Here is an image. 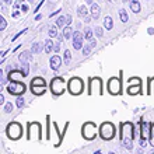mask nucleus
Masks as SVG:
<instances>
[{
    "mask_svg": "<svg viewBox=\"0 0 154 154\" xmlns=\"http://www.w3.org/2000/svg\"><path fill=\"white\" fill-rule=\"evenodd\" d=\"M31 91L35 95H42L46 91V85H31Z\"/></svg>",
    "mask_w": 154,
    "mask_h": 154,
    "instance_id": "nucleus-14",
    "label": "nucleus"
},
{
    "mask_svg": "<svg viewBox=\"0 0 154 154\" xmlns=\"http://www.w3.org/2000/svg\"><path fill=\"white\" fill-rule=\"evenodd\" d=\"M27 2H29V3H34V2H35V0H27Z\"/></svg>",
    "mask_w": 154,
    "mask_h": 154,
    "instance_id": "nucleus-48",
    "label": "nucleus"
},
{
    "mask_svg": "<svg viewBox=\"0 0 154 154\" xmlns=\"http://www.w3.org/2000/svg\"><path fill=\"white\" fill-rule=\"evenodd\" d=\"M108 91H109L112 95L121 94V79H118V77L109 79V80H108Z\"/></svg>",
    "mask_w": 154,
    "mask_h": 154,
    "instance_id": "nucleus-9",
    "label": "nucleus"
},
{
    "mask_svg": "<svg viewBox=\"0 0 154 154\" xmlns=\"http://www.w3.org/2000/svg\"><path fill=\"white\" fill-rule=\"evenodd\" d=\"M60 44H62V37H57V41H56V44H55V49H53L56 53L60 51Z\"/></svg>",
    "mask_w": 154,
    "mask_h": 154,
    "instance_id": "nucleus-31",
    "label": "nucleus"
},
{
    "mask_svg": "<svg viewBox=\"0 0 154 154\" xmlns=\"http://www.w3.org/2000/svg\"><path fill=\"white\" fill-rule=\"evenodd\" d=\"M7 91L11 95H21V94L25 93V85L17 80H10L7 85Z\"/></svg>",
    "mask_w": 154,
    "mask_h": 154,
    "instance_id": "nucleus-6",
    "label": "nucleus"
},
{
    "mask_svg": "<svg viewBox=\"0 0 154 154\" xmlns=\"http://www.w3.org/2000/svg\"><path fill=\"white\" fill-rule=\"evenodd\" d=\"M57 25L56 27H49V31H48V34H49V37L51 38H55V37H57Z\"/></svg>",
    "mask_w": 154,
    "mask_h": 154,
    "instance_id": "nucleus-28",
    "label": "nucleus"
},
{
    "mask_svg": "<svg viewBox=\"0 0 154 154\" xmlns=\"http://www.w3.org/2000/svg\"><path fill=\"white\" fill-rule=\"evenodd\" d=\"M83 80L79 79V77H72L67 83V90L70 91V94L73 95H80L83 93Z\"/></svg>",
    "mask_w": 154,
    "mask_h": 154,
    "instance_id": "nucleus-2",
    "label": "nucleus"
},
{
    "mask_svg": "<svg viewBox=\"0 0 154 154\" xmlns=\"http://www.w3.org/2000/svg\"><path fill=\"white\" fill-rule=\"evenodd\" d=\"M3 2H4V3H7V4H11L13 0H3Z\"/></svg>",
    "mask_w": 154,
    "mask_h": 154,
    "instance_id": "nucleus-46",
    "label": "nucleus"
},
{
    "mask_svg": "<svg viewBox=\"0 0 154 154\" xmlns=\"http://www.w3.org/2000/svg\"><path fill=\"white\" fill-rule=\"evenodd\" d=\"M70 23H72V16H70V14H67V16H66V24L69 25Z\"/></svg>",
    "mask_w": 154,
    "mask_h": 154,
    "instance_id": "nucleus-42",
    "label": "nucleus"
},
{
    "mask_svg": "<svg viewBox=\"0 0 154 154\" xmlns=\"http://www.w3.org/2000/svg\"><path fill=\"white\" fill-rule=\"evenodd\" d=\"M95 34H97V37H102V35H104V31H102L101 27H97V28H95Z\"/></svg>",
    "mask_w": 154,
    "mask_h": 154,
    "instance_id": "nucleus-37",
    "label": "nucleus"
},
{
    "mask_svg": "<svg viewBox=\"0 0 154 154\" xmlns=\"http://www.w3.org/2000/svg\"><path fill=\"white\" fill-rule=\"evenodd\" d=\"M11 111H13V104L11 102H7V104L4 105V112H6V114H10Z\"/></svg>",
    "mask_w": 154,
    "mask_h": 154,
    "instance_id": "nucleus-33",
    "label": "nucleus"
},
{
    "mask_svg": "<svg viewBox=\"0 0 154 154\" xmlns=\"http://www.w3.org/2000/svg\"><path fill=\"white\" fill-rule=\"evenodd\" d=\"M23 105H24V100H23V98H17V106H18V108H23Z\"/></svg>",
    "mask_w": 154,
    "mask_h": 154,
    "instance_id": "nucleus-38",
    "label": "nucleus"
},
{
    "mask_svg": "<svg viewBox=\"0 0 154 154\" xmlns=\"http://www.w3.org/2000/svg\"><path fill=\"white\" fill-rule=\"evenodd\" d=\"M119 17H121V21H122V23H126V21L129 20L128 13H126L125 8H121V10H119Z\"/></svg>",
    "mask_w": 154,
    "mask_h": 154,
    "instance_id": "nucleus-26",
    "label": "nucleus"
},
{
    "mask_svg": "<svg viewBox=\"0 0 154 154\" xmlns=\"http://www.w3.org/2000/svg\"><path fill=\"white\" fill-rule=\"evenodd\" d=\"M20 77H24L23 72H10V74H8V79H10V80H18Z\"/></svg>",
    "mask_w": 154,
    "mask_h": 154,
    "instance_id": "nucleus-20",
    "label": "nucleus"
},
{
    "mask_svg": "<svg viewBox=\"0 0 154 154\" xmlns=\"http://www.w3.org/2000/svg\"><path fill=\"white\" fill-rule=\"evenodd\" d=\"M123 2H130V0H123Z\"/></svg>",
    "mask_w": 154,
    "mask_h": 154,
    "instance_id": "nucleus-49",
    "label": "nucleus"
},
{
    "mask_svg": "<svg viewBox=\"0 0 154 154\" xmlns=\"http://www.w3.org/2000/svg\"><path fill=\"white\" fill-rule=\"evenodd\" d=\"M32 59V51H24V52L20 53V60L23 63H27Z\"/></svg>",
    "mask_w": 154,
    "mask_h": 154,
    "instance_id": "nucleus-13",
    "label": "nucleus"
},
{
    "mask_svg": "<svg viewBox=\"0 0 154 154\" xmlns=\"http://www.w3.org/2000/svg\"><path fill=\"white\" fill-rule=\"evenodd\" d=\"M21 72H23V74H24V77L28 76V72H29V67L27 63H23V67H21Z\"/></svg>",
    "mask_w": 154,
    "mask_h": 154,
    "instance_id": "nucleus-32",
    "label": "nucleus"
},
{
    "mask_svg": "<svg viewBox=\"0 0 154 154\" xmlns=\"http://www.w3.org/2000/svg\"><path fill=\"white\" fill-rule=\"evenodd\" d=\"M51 90H52L53 95H62L66 90V83L62 77H55L51 83Z\"/></svg>",
    "mask_w": 154,
    "mask_h": 154,
    "instance_id": "nucleus-5",
    "label": "nucleus"
},
{
    "mask_svg": "<svg viewBox=\"0 0 154 154\" xmlns=\"http://www.w3.org/2000/svg\"><path fill=\"white\" fill-rule=\"evenodd\" d=\"M87 13H88V8L85 7V6H80V7L77 8V14L80 17H85L87 16Z\"/></svg>",
    "mask_w": 154,
    "mask_h": 154,
    "instance_id": "nucleus-25",
    "label": "nucleus"
},
{
    "mask_svg": "<svg viewBox=\"0 0 154 154\" xmlns=\"http://www.w3.org/2000/svg\"><path fill=\"white\" fill-rule=\"evenodd\" d=\"M95 45H97V41H95V39H93V38H91V39H90V46H91V48H94Z\"/></svg>",
    "mask_w": 154,
    "mask_h": 154,
    "instance_id": "nucleus-41",
    "label": "nucleus"
},
{
    "mask_svg": "<svg viewBox=\"0 0 154 154\" xmlns=\"http://www.w3.org/2000/svg\"><path fill=\"white\" fill-rule=\"evenodd\" d=\"M44 2H45V0H42V2H41V3L37 6V8H34V11H35V13H38V11H39V8L42 7V4H44Z\"/></svg>",
    "mask_w": 154,
    "mask_h": 154,
    "instance_id": "nucleus-40",
    "label": "nucleus"
},
{
    "mask_svg": "<svg viewBox=\"0 0 154 154\" xmlns=\"http://www.w3.org/2000/svg\"><path fill=\"white\" fill-rule=\"evenodd\" d=\"M85 2H87V3H88V4H93V2H94V0H85Z\"/></svg>",
    "mask_w": 154,
    "mask_h": 154,
    "instance_id": "nucleus-47",
    "label": "nucleus"
},
{
    "mask_svg": "<svg viewBox=\"0 0 154 154\" xmlns=\"http://www.w3.org/2000/svg\"><path fill=\"white\" fill-rule=\"evenodd\" d=\"M128 93L130 94V95H134V94H139L140 93V84H137L136 87L134 85H132L130 84L129 85V88H128Z\"/></svg>",
    "mask_w": 154,
    "mask_h": 154,
    "instance_id": "nucleus-19",
    "label": "nucleus"
},
{
    "mask_svg": "<svg viewBox=\"0 0 154 154\" xmlns=\"http://www.w3.org/2000/svg\"><path fill=\"white\" fill-rule=\"evenodd\" d=\"M73 46L76 51L83 48V35H81L79 31H76V32L73 34Z\"/></svg>",
    "mask_w": 154,
    "mask_h": 154,
    "instance_id": "nucleus-11",
    "label": "nucleus"
},
{
    "mask_svg": "<svg viewBox=\"0 0 154 154\" xmlns=\"http://www.w3.org/2000/svg\"><path fill=\"white\" fill-rule=\"evenodd\" d=\"M104 27H105L106 29H112V27H114V21H112L111 17H105V20H104Z\"/></svg>",
    "mask_w": 154,
    "mask_h": 154,
    "instance_id": "nucleus-22",
    "label": "nucleus"
},
{
    "mask_svg": "<svg viewBox=\"0 0 154 154\" xmlns=\"http://www.w3.org/2000/svg\"><path fill=\"white\" fill-rule=\"evenodd\" d=\"M149 123L147 122L143 121L142 122V139H140V144H142V147L146 146V142L149 140V137H150V130H149Z\"/></svg>",
    "mask_w": 154,
    "mask_h": 154,
    "instance_id": "nucleus-10",
    "label": "nucleus"
},
{
    "mask_svg": "<svg viewBox=\"0 0 154 154\" xmlns=\"http://www.w3.org/2000/svg\"><path fill=\"white\" fill-rule=\"evenodd\" d=\"M65 24H66V16L65 17H59V18L56 20V25L59 27V28H60V27H63Z\"/></svg>",
    "mask_w": 154,
    "mask_h": 154,
    "instance_id": "nucleus-29",
    "label": "nucleus"
},
{
    "mask_svg": "<svg viewBox=\"0 0 154 154\" xmlns=\"http://www.w3.org/2000/svg\"><path fill=\"white\" fill-rule=\"evenodd\" d=\"M44 49H45V53H51L55 49V44H53L52 39H46L44 44Z\"/></svg>",
    "mask_w": 154,
    "mask_h": 154,
    "instance_id": "nucleus-16",
    "label": "nucleus"
},
{
    "mask_svg": "<svg viewBox=\"0 0 154 154\" xmlns=\"http://www.w3.org/2000/svg\"><path fill=\"white\" fill-rule=\"evenodd\" d=\"M88 94H98L101 95L102 94V80L100 77H93L90 80V87H88Z\"/></svg>",
    "mask_w": 154,
    "mask_h": 154,
    "instance_id": "nucleus-7",
    "label": "nucleus"
},
{
    "mask_svg": "<svg viewBox=\"0 0 154 154\" xmlns=\"http://www.w3.org/2000/svg\"><path fill=\"white\" fill-rule=\"evenodd\" d=\"M18 16H20V13L17 11V10H14V11H13V17H14V18H17Z\"/></svg>",
    "mask_w": 154,
    "mask_h": 154,
    "instance_id": "nucleus-44",
    "label": "nucleus"
},
{
    "mask_svg": "<svg viewBox=\"0 0 154 154\" xmlns=\"http://www.w3.org/2000/svg\"><path fill=\"white\" fill-rule=\"evenodd\" d=\"M84 38H85V39H88V41L93 38V31H91L90 28H85L84 29Z\"/></svg>",
    "mask_w": 154,
    "mask_h": 154,
    "instance_id": "nucleus-30",
    "label": "nucleus"
},
{
    "mask_svg": "<svg viewBox=\"0 0 154 154\" xmlns=\"http://www.w3.org/2000/svg\"><path fill=\"white\" fill-rule=\"evenodd\" d=\"M20 10H21V11H23V13H27V11H28V6H27V4H25V3H23V2H21Z\"/></svg>",
    "mask_w": 154,
    "mask_h": 154,
    "instance_id": "nucleus-36",
    "label": "nucleus"
},
{
    "mask_svg": "<svg viewBox=\"0 0 154 154\" xmlns=\"http://www.w3.org/2000/svg\"><path fill=\"white\" fill-rule=\"evenodd\" d=\"M100 136L104 140H111L115 136V126L111 122H104L100 128Z\"/></svg>",
    "mask_w": 154,
    "mask_h": 154,
    "instance_id": "nucleus-4",
    "label": "nucleus"
},
{
    "mask_svg": "<svg viewBox=\"0 0 154 154\" xmlns=\"http://www.w3.org/2000/svg\"><path fill=\"white\" fill-rule=\"evenodd\" d=\"M0 104H4V97L3 95H0Z\"/></svg>",
    "mask_w": 154,
    "mask_h": 154,
    "instance_id": "nucleus-45",
    "label": "nucleus"
},
{
    "mask_svg": "<svg viewBox=\"0 0 154 154\" xmlns=\"http://www.w3.org/2000/svg\"><path fill=\"white\" fill-rule=\"evenodd\" d=\"M72 35H73V29L70 28L69 25H67V27H65V29H63V37H65L66 39H70V38H72Z\"/></svg>",
    "mask_w": 154,
    "mask_h": 154,
    "instance_id": "nucleus-21",
    "label": "nucleus"
},
{
    "mask_svg": "<svg viewBox=\"0 0 154 154\" xmlns=\"http://www.w3.org/2000/svg\"><path fill=\"white\" fill-rule=\"evenodd\" d=\"M90 52H91V46H90V44H88V45H85L84 48H83V53H84L85 56H88Z\"/></svg>",
    "mask_w": 154,
    "mask_h": 154,
    "instance_id": "nucleus-35",
    "label": "nucleus"
},
{
    "mask_svg": "<svg viewBox=\"0 0 154 154\" xmlns=\"http://www.w3.org/2000/svg\"><path fill=\"white\" fill-rule=\"evenodd\" d=\"M6 25H7L6 20H4L3 17H0V31H4V29H6Z\"/></svg>",
    "mask_w": 154,
    "mask_h": 154,
    "instance_id": "nucleus-34",
    "label": "nucleus"
},
{
    "mask_svg": "<svg viewBox=\"0 0 154 154\" xmlns=\"http://www.w3.org/2000/svg\"><path fill=\"white\" fill-rule=\"evenodd\" d=\"M81 132H83V137L87 139V140H93L94 137H95V125H94L93 122H87V123H84V126H83V129H81Z\"/></svg>",
    "mask_w": 154,
    "mask_h": 154,
    "instance_id": "nucleus-8",
    "label": "nucleus"
},
{
    "mask_svg": "<svg viewBox=\"0 0 154 154\" xmlns=\"http://www.w3.org/2000/svg\"><path fill=\"white\" fill-rule=\"evenodd\" d=\"M129 83H130V84H133V83H136V84H140V79H130Z\"/></svg>",
    "mask_w": 154,
    "mask_h": 154,
    "instance_id": "nucleus-39",
    "label": "nucleus"
},
{
    "mask_svg": "<svg viewBox=\"0 0 154 154\" xmlns=\"http://www.w3.org/2000/svg\"><path fill=\"white\" fill-rule=\"evenodd\" d=\"M130 8H132V11L133 13H139L140 11V3H139V0H130Z\"/></svg>",
    "mask_w": 154,
    "mask_h": 154,
    "instance_id": "nucleus-18",
    "label": "nucleus"
},
{
    "mask_svg": "<svg viewBox=\"0 0 154 154\" xmlns=\"http://www.w3.org/2000/svg\"><path fill=\"white\" fill-rule=\"evenodd\" d=\"M21 6V2H16V3L13 4V7H14V10H17V8H20Z\"/></svg>",
    "mask_w": 154,
    "mask_h": 154,
    "instance_id": "nucleus-43",
    "label": "nucleus"
},
{
    "mask_svg": "<svg viewBox=\"0 0 154 154\" xmlns=\"http://www.w3.org/2000/svg\"><path fill=\"white\" fill-rule=\"evenodd\" d=\"M31 85H46L45 80L42 77H35L32 81H31Z\"/></svg>",
    "mask_w": 154,
    "mask_h": 154,
    "instance_id": "nucleus-23",
    "label": "nucleus"
},
{
    "mask_svg": "<svg viewBox=\"0 0 154 154\" xmlns=\"http://www.w3.org/2000/svg\"><path fill=\"white\" fill-rule=\"evenodd\" d=\"M133 137L134 128L132 122H122L121 123V142L125 149L132 150L133 149Z\"/></svg>",
    "mask_w": 154,
    "mask_h": 154,
    "instance_id": "nucleus-1",
    "label": "nucleus"
},
{
    "mask_svg": "<svg viewBox=\"0 0 154 154\" xmlns=\"http://www.w3.org/2000/svg\"><path fill=\"white\" fill-rule=\"evenodd\" d=\"M149 142H150L151 146H154V122L150 125V137H149Z\"/></svg>",
    "mask_w": 154,
    "mask_h": 154,
    "instance_id": "nucleus-27",
    "label": "nucleus"
},
{
    "mask_svg": "<svg viewBox=\"0 0 154 154\" xmlns=\"http://www.w3.org/2000/svg\"><path fill=\"white\" fill-rule=\"evenodd\" d=\"M60 65H62V59H60V56L55 55V56L51 57V67H52L53 70H57L59 67H60Z\"/></svg>",
    "mask_w": 154,
    "mask_h": 154,
    "instance_id": "nucleus-12",
    "label": "nucleus"
},
{
    "mask_svg": "<svg viewBox=\"0 0 154 154\" xmlns=\"http://www.w3.org/2000/svg\"><path fill=\"white\" fill-rule=\"evenodd\" d=\"M42 49H44V44H42V42H34L32 46H31L32 53H39Z\"/></svg>",
    "mask_w": 154,
    "mask_h": 154,
    "instance_id": "nucleus-17",
    "label": "nucleus"
},
{
    "mask_svg": "<svg viewBox=\"0 0 154 154\" xmlns=\"http://www.w3.org/2000/svg\"><path fill=\"white\" fill-rule=\"evenodd\" d=\"M63 60H65L66 65H69L70 60H72V53H70L69 49H66L65 52H63Z\"/></svg>",
    "mask_w": 154,
    "mask_h": 154,
    "instance_id": "nucleus-24",
    "label": "nucleus"
},
{
    "mask_svg": "<svg viewBox=\"0 0 154 154\" xmlns=\"http://www.w3.org/2000/svg\"><path fill=\"white\" fill-rule=\"evenodd\" d=\"M7 136L11 140H18L23 136V126L18 122H11L7 126Z\"/></svg>",
    "mask_w": 154,
    "mask_h": 154,
    "instance_id": "nucleus-3",
    "label": "nucleus"
},
{
    "mask_svg": "<svg viewBox=\"0 0 154 154\" xmlns=\"http://www.w3.org/2000/svg\"><path fill=\"white\" fill-rule=\"evenodd\" d=\"M90 11H91V17H93L94 20L100 18V13H101V8H100V6H97V4H91Z\"/></svg>",
    "mask_w": 154,
    "mask_h": 154,
    "instance_id": "nucleus-15",
    "label": "nucleus"
}]
</instances>
